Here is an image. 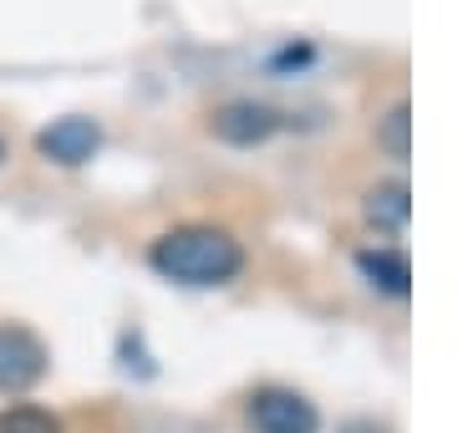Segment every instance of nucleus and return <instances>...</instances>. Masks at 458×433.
<instances>
[{"mask_svg": "<svg viewBox=\"0 0 458 433\" xmlns=\"http://www.w3.org/2000/svg\"><path fill=\"white\" fill-rule=\"evenodd\" d=\"M148 260L164 281L225 285L245 270V245L229 230H214V225H183V230H168L164 240H153Z\"/></svg>", "mask_w": 458, "mask_h": 433, "instance_id": "1", "label": "nucleus"}, {"mask_svg": "<svg viewBox=\"0 0 458 433\" xmlns=\"http://www.w3.org/2000/svg\"><path fill=\"white\" fill-rule=\"evenodd\" d=\"M250 423H255V433H321L316 403L291 393V387H265V393H255Z\"/></svg>", "mask_w": 458, "mask_h": 433, "instance_id": "2", "label": "nucleus"}, {"mask_svg": "<svg viewBox=\"0 0 458 433\" xmlns=\"http://www.w3.org/2000/svg\"><path fill=\"white\" fill-rule=\"evenodd\" d=\"M47 372V347L26 327H0V393H26Z\"/></svg>", "mask_w": 458, "mask_h": 433, "instance_id": "3", "label": "nucleus"}, {"mask_svg": "<svg viewBox=\"0 0 458 433\" xmlns=\"http://www.w3.org/2000/svg\"><path fill=\"white\" fill-rule=\"evenodd\" d=\"M102 133L92 117H56L51 128H41V138H36V149H41V158H51V164H66L77 168L87 164L92 153H98Z\"/></svg>", "mask_w": 458, "mask_h": 433, "instance_id": "4", "label": "nucleus"}, {"mask_svg": "<svg viewBox=\"0 0 458 433\" xmlns=\"http://www.w3.org/2000/svg\"><path fill=\"white\" fill-rule=\"evenodd\" d=\"M209 128H214V138H225L234 149H255V143H265L280 128V113L265 107V102H229V107L214 113Z\"/></svg>", "mask_w": 458, "mask_h": 433, "instance_id": "5", "label": "nucleus"}, {"mask_svg": "<svg viewBox=\"0 0 458 433\" xmlns=\"http://www.w3.org/2000/svg\"><path fill=\"white\" fill-rule=\"evenodd\" d=\"M357 270L377 285V291H387V296H408V285H412L408 255H397V250H361Z\"/></svg>", "mask_w": 458, "mask_h": 433, "instance_id": "6", "label": "nucleus"}, {"mask_svg": "<svg viewBox=\"0 0 458 433\" xmlns=\"http://www.w3.org/2000/svg\"><path fill=\"white\" fill-rule=\"evenodd\" d=\"M412 215V204H408V183H377L372 194H367V219H372L377 230H403Z\"/></svg>", "mask_w": 458, "mask_h": 433, "instance_id": "7", "label": "nucleus"}, {"mask_svg": "<svg viewBox=\"0 0 458 433\" xmlns=\"http://www.w3.org/2000/svg\"><path fill=\"white\" fill-rule=\"evenodd\" d=\"M0 433H62V423H56V413L36 408V403H11L0 413Z\"/></svg>", "mask_w": 458, "mask_h": 433, "instance_id": "8", "label": "nucleus"}, {"mask_svg": "<svg viewBox=\"0 0 458 433\" xmlns=\"http://www.w3.org/2000/svg\"><path fill=\"white\" fill-rule=\"evenodd\" d=\"M408 107H403V102H397L393 113L382 117V149L393 153V158H408Z\"/></svg>", "mask_w": 458, "mask_h": 433, "instance_id": "9", "label": "nucleus"}, {"mask_svg": "<svg viewBox=\"0 0 458 433\" xmlns=\"http://www.w3.org/2000/svg\"><path fill=\"white\" fill-rule=\"evenodd\" d=\"M0 158H5V138H0Z\"/></svg>", "mask_w": 458, "mask_h": 433, "instance_id": "10", "label": "nucleus"}]
</instances>
